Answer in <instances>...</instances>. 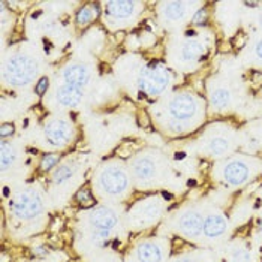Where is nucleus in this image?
I'll use <instances>...</instances> for the list:
<instances>
[{
    "mask_svg": "<svg viewBox=\"0 0 262 262\" xmlns=\"http://www.w3.org/2000/svg\"><path fill=\"white\" fill-rule=\"evenodd\" d=\"M259 229H261V232H262V221L259 222Z\"/></svg>",
    "mask_w": 262,
    "mask_h": 262,
    "instance_id": "nucleus-37",
    "label": "nucleus"
},
{
    "mask_svg": "<svg viewBox=\"0 0 262 262\" xmlns=\"http://www.w3.org/2000/svg\"><path fill=\"white\" fill-rule=\"evenodd\" d=\"M137 3L130 0H117V2H108L105 5V14L116 18V20H126L129 18L135 11Z\"/></svg>",
    "mask_w": 262,
    "mask_h": 262,
    "instance_id": "nucleus-11",
    "label": "nucleus"
},
{
    "mask_svg": "<svg viewBox=\"0 0 262 262\" xmlns=\"http://www.w3.org/2000/svg\"><path fill=\"white\" fill-rule=\"evenodd\" d=\"M198 111V101L187 93L176 95L169 102V114L174 120H189L195 117Z\"/></svg>",
    "mask_w": 262,
    "mask_h": 262,
    "instance_id": "nucleus-5",
    "label": "nucleus"
},
{
    "mask_svg": "<svg viewBox=\"0 0 262 262\" xmlns=\"http://www.w3.org/2000/svg\"><path fill=\"white\" fill-rule=\"evenodd\" d=\"M61 156L57 153H48V155H43L39 163V169L42 172H48L51 171L54 166H57V163L60 162Z\"/></svg>",
    "mask_w": 262,
    "mask_h": 262,
    "instance_id": "nucleus-23",
    "label": "nucleus"
},
{
    "mask_svg": "<svg viewBox=\"0 0 262 262\" xmlns=\"http://www.w3.org/2000/svg\"><path fill=\"white\" fill-rule=\"evenodd\" d=\"M137 258L140 262H162L163 253H162L159 244L153 242H145L138 246Z\"/></svg>",
    "mask_w": 262,
    "mask_h": 262,
    "instance_id": "nucleus-15",
    "label": "nucleus"
},
{
    "mask_svg": "<svg viewBox=\"0 0 262 262\" xmlns=\"http://www.w3.org/2000/svg\"><path fill=\"white\" fill-rule=\"evenodd\" d=\"M208 148L213 155H225L228 150H229V142L226 141L222 137H216L213 138L210 144H208Z\"/></svg>",
    "mask_w": 262,
    "mask_h": 262,
    "instance_id": "nucleus-24",
    "label": "nucleus"
},
{
    "mask_svg": "<svg viewBox=\"0 0 262 262\" xmlns=\"http://www.w3.org/2000/svg\"><path fill=\"white\" fill-rule=\"evenodd\" d=\"M135 177L141 182H148L156 176V163L148 156H141L134 162Z\"/></svg>",
    "mask_w": 262,
    "mask_h": 262,
    "instance_id": "nucleus-14",
    "label": "nucleus"
},
{
    "mask_svg": "<svg viewBox=\"0 0 262 262\" xmlns=\"http://www.w3.org/2000/svg\"><path fill=\"white\" fill-rule=\"evenodd\" d=\"M89 221H90V225L95 228V231L111 232L117 225V216L113 210H110L106 207H96L90 213Z\"/></svg>",
    "mask_w": 262,
    "mask_h": 262,
    "instance_id": "nucleus-7",
    "label": "nucleus"
},
{
    "mask_svg": "<svg viewBox=\"0 0 262 262\" xmlns=\"http://www.w3.org/2000/svg\"><path fill=\"white\" fill-rule=\"evenodd\" d=\"M99 184L106 195L117 196V195H121L124 190H127L129 176L121 166L111 165L102 169L101 176H99Z\"/></svg>",
    "mask_w": 262,
    "mask_h": 262,
    "instance_id": "nucleus-3",
    "label": "nucleus"
},
{
    "mask_svg": "<svg viewBox=\"0 0 262 262\" xmlns=\"http://www.w3.org/2000/svg\"><path fill=\"white\" fill-rule=\"evenodd\" d=\"M261 26H262V17H261Z\"/></svg>",
    "mask_w": 262,
    "mask_h": 262,
    "instance_id": "nucleus-38",
    "label": "nucleus"
},
{
    "mask_svg": "<svg viewBox=\"0 0 262 262\" xmlns=\"http://www.w3.org/2000/svg\"><path fill=\"white\" fill-rule=\"evenodd\" d=\"M223 179L231 186H242L249 179V166L238 159L228 162L223 168Z\"/></svg>",
    "mask_w": 262,
    "mask_h": 262,
    "instance_id": "nucleus-9",
    "label": "nucleus"
},
{
    "mask_svg": "<svg viewBox=\"0 0 262 262\" xmlns=\"http://www.w3.org/2000/svg\"><path fill=\"white\" fill-rule=\"evenodd\" d=\"M255 53H256V56L259 57L262 60V39L256 43V48H255Z\"/></svg>",
    "mask_w": 262,
    "mask_h": 262,
    "instance_id": "nucleus-35",
    "label": "nucleus"
},
{
    "mask_svg": "<svg viewBox=\"0 0 262 262\" xmlns=\"http://www.w3.org/2000/svg\"><path fill=\"white\" fill-rule=\"evenodd\" d=\"M246 35L244 33H240V35H235V38L232 39V45L235 47V48H243L244 45H246Z\"/></svg>",
    "mask_w": 262,
    "mask_h": 262,
    "instance_id": "nucleus-33",
    "label": "nucleus"
},
{
    "mask_svg": "<svg viewBox=\"0 0 262 262\" xmlns=\"http://www.w3.org/2000/svg\"><path fill=\"white\" fill-rule=\"evenodd\" d=\"M250 85H252V89H255V90L261 89L262 87V72H259V71H255V72L252 74Z\"/></svg>",
    "mask_w": 262,
    "mask_h": 262,
    "instance_id": "nucleus-31",
    "label": "nucleus"
},
{
    "mask_svg": "<svg viewBox=\"0 0 262 262\" xmlns=\"http://www.w3.org/2000/svg\"><path fill=\"white\" fill-rule=\"evenodd\" d=\"M228 222L222 214H210L207 219H204V229L202 232L208 238H217L225 234Z\"/></svg>",
    "mask_w": 262,
    "mask_h": 262,
    "instance_id": "nucleus-13",
    "label": "nucleus"
},
{
    "mask_svg": "<svg viewBox=\"0 0 262 262\" xmlns=\"http://www.w3.org/2000/svg\"><path fill=\"white\" fill-rule=\"evenodd\" d=\"M232 262H250L252 261V253L246 249H235L231 255Z\"/></svg>",
    "mask_w": 262,
    "mask_h": 262,
    "instance_id": "nucleus-26",
    "label": "nucleus"
},
{
    "mask_svg": "<svg viewBox=\"0 0 262 262\" xmlns=\"http://www.w3.org/2000/svg\"><path fill=\"white\" fill-rule=\"evenodd\" d=\"M211 105L216 108H226L231 102V92L225 87H217L210 95Z\"/></svg>",
    "mask_w": 262,
    "mask_h": 262,
    "instance_id": "nucleus-21",
    "label": "nucleus"
},
{
    "mask_svg": "<svg viewBox=\"0 0 262 262\" xmlns=\"http://www.w3.org/2000/svg\"><path fill=\"white\" fill-rule=\"evenodd\" d=\"M179 226L186 237L196 238L201 235L204 229V217L198 211H187L179 219Z\"/></svg>",
    "mask_w": 262,
    "mask_h": 262,
    "instance_id": "nucleus-10",
    "label": "nucleus"
},
{
    "mask_svg": "<svg viewBox=\"0 0 262 262\" xmlns=\"http://www.w3.org/2000/svg\"><path fill=\"white\" fill-rule=\"evenodd\" d=\"M17 159V153L14 150V147L6 141H2L0 144V163H2V171H6L8 168H11L14 165V162Z\"/></svg>",
    "mask_w": 262,
    "mask_h": 262,
    "instance_id": "nucleus-19",
    "label": "nucleus"
},
{
    "mask_svg": "<svg viewBox=\"0 0 262 262\" xmlns=\"http://www.w3.org/2000/svg\"><path fill=\"white\" fill-rule=\"evenodd\" d=\"M38 74V64L29 56L15 54L5 63L3 78L14 87H23L35 80Z\"/></svg>",
    "mask_w": 262,
    "mask_h": 262,
    "instance_id": "nucleus-1",
    "label": "nucleus"
},
{
    "mask_svg": "<svg viewBox=\"0 0 262 262\" xmlns=\"http://www.w3.org/2000/svg\"><path fill=\"white\" fill-rule=\"evenodd\" d=\"M186 8H187V3L184 2H168L163 5V15L165 18L171 21L183 20L187 11Z\"/></svg>",
    "mask_w": 262,
    "mask_h": 262,
    "instance_id": "nucleus-17",
    "label": "nucleus"
},
{
    "mask_svg": "<svg viewBox=\"0 0 262 262\" xmlns=\"http://www.w3.org/2000/svg\"><path fill=\"white\" fill-rule=\"evenodd\" d=\"M75 200L77 202L80 204L82 208H90V207H93L95 205V198H93V193H92V190L90 189H87V187H81L80 190L77 192V195H75Z\"/></svg>",
    "mask_w": 262,
    "mask_h": 262,
    "instance_id": "nucleus-22",
    "label": "nucleus"
},
{
    "mask_svg": "<svg viewBox=\"0 0 262 262\" xmlns=\"http://www.w3.org/2000/svg\"><path fill=\"white\" fill-rule=\"evenodd\" d=\"M45 137L53 145H63L71 140L72 127L66 120L53 119L45 124Z\"/></svg>",
    "mask_w": 262,
    "mask_h": 262,
    "instance_id": "nucleus-6",
    "label": "nucleus"
},
{
    "mask_svg": "<svg viewBox=\"0 0 262 262\" xmlns=\"http://www.w3.org/2000/svg\"><path fill=\"white\" fill-rule=\"evenodd\" d=\"M208 20L207 9H198L196 14L193 15V24H205Z\"/></svg>",
    "mask_w": 262,
    "mask_h": 262,
    "instance_id": "nucleus-29",
    "label": "nucleus"
},
{
    "mask_svg": "<svg viewBox=\"0 0 262 262\" xmlns=\"http://www.w3.org/2000/svg\"><path fill=\"white\" fill-rule=\"evenodd\" d=\"M14 132H15V126L12 123H2V126H0V137L3 140L12 137Z\"/></svg>",
    "mask_w": 262,
    "mask_h": 262,
    "instance_id": "nucleus-28",
    "label": "nucleus"
},
{
    "mask_svg": "<svg viewBox=\"0 0 262 262\" xmlns=\"http://www.w3.org/2000/svg\"><path fill=\"white\" fill-rule=\"evenodd\" d=\"M138 124L141 126L142 129H147V127L151 124V120H150V117H148L147 111L141 110V111L138 113Z\"/></svg>",
    "mask_w": 262,
    "mask_h": 262,
    "instance_id": "nucleus-30",
    "label": "nucleus"
},
{
    "mask_svg": "<svg viewBox=\"0 0 262 262\" xmlns=\"http://www.w3.org/2000/svg\"><path fill=\"white\" fill-rule=\"evenodd\" d=\"M169 84V72L162 68H147L138 78V85L148 96H158Z\"/></svg>",
    "mask_w": 262,
    "mask_h": 262,
    "instance_id": "nucleus-4",
    "label": "nucleus"
},
{
    "mask_svg": "<svg viewBox=\"0 0 262 262\" xmlns=\"http://www.w3.org/2000/svg\"><path fill=\"white\" fill-rule=\"evenodd\" d=\"M98 17H99L98 3L85 5V6L81 8L80 11H78V14H77V26L78 27H87L89 24H92Z\"/></svg>",
    "mask_w": 262,
    "mask_h": 262,
    "instance_id": "nucleus-18",
    "label": "nucleus"
},
{
    "mask_svg": "<svg viewBox=\"0 0 262 262\" xmlns=\"http://www.w3.org/2000/svg\"><path fill=\"white\" fill-rule=\"evenodd\" d=\"M204 53H205V47H204V43L198 42V40H187L182 47L183 60H198L204 56Z\"/></svg>",
    "mask_w": 262,
    "mask_h": 262,
    "instance_id": "nucleus-16",
    "label": "nucleus"
},
{
    "mask_svg": "<svg viewBox=\"0 0 262 262\" xmlns=\"http://www.w3.org/2000/svg\"><path fill=\"white\" fill-rule=\"evenodd\" d=\"M56 99H57V102L60 103L61 106L75 108V106H78L81 103V101H82V90L64 84V85H61V87L57 89Z\"/></svg>",
    "mask_w": 262,
    "mask_h": 262,
    "instance_id": "nucleus-12",
    "label": "nucleus"
},
{
    "mask_svg": "<svg viewBox=\"0 0 262 262\" xmlns=\"http://www.w3.org/2000/svg\"><path fill=\"white\" fill-rule=\"evenodd\" d=\"M137 145L135 142H121L120 145L116 148V155L120 158H129L130 155H134L137 151Z\"/></svg>",
    "mask_w": 262,
    "mask_h": 262,
    "instance_id": "nucleus-25",
    "label": "nucleus"
},
{
    "mask_svg": "<svg viewBox=\"0 0 262 262\" xmlns=\"http://www.w3.org/2000/svg\"><path fill=\"white\" fill-rule=\"evenodd\" d=\"M33 253H35L36 256H45V255L48 253V249H47L45 246H39V247L33 249Z\"/></svg>",
    "mask_w": 262,
    "mask_h": 262,
    "instance_id": "nucleus-34",
    "label": "nucleus"
},
{
    "mask_svg": "<svg viewBox=\"0 0 262 262\" xmlns=\"http://www.w3.org/2000/svg\"><path fill=\"white\" fill-rule=\"evenodd\" d=\"M48 87H50V80H48L47 77H42V78L36 82V85H35V93H36L38 96H43V95L47 93Z\"/></svg>",
    "mask_w": 262,
    "mask_h": 262,
    "instance_id": "nucleus-27",
    "label": "nucleus"
},
{
    "mask_svg": "<svg viewBox=\"0 0 262 262\" xmlns=\"http://www.w3.org/2000/svg\"><path fill=\"white\" fill-rule=\"evenodd\" d=\"M75 171H77V166L74 163H63L54 171L53 182L56 183V184H63V183H66L68 180H71L74 177Z\"/></svg>",
    "mask_w": 262,
    "mask_h": 262,
    "instance_id": "nucleus-20",
    "label": "nucleus"
},
{
    "mask_svg": "<svg viewBox=\"0 0 262 262\" xmlns=\"http://www.w3.org/2000/svg\"><path fill=\"white\" fill-rule=\"evenodd\" d=\"M63 80L68 85L75 87V89H84L90 80V72L89 68L82 63H72L68 64L63 71Z\"/></svg>",
    "mask_w": 262,
    "mask_h": 262,
    "instance_id": "nucleus-8",
    "label": "nucleus"
},
{
    "mask_svg": "<svg viewBox=\"0 0 262 262\" xmlns=\"http://www.w3.org/2000/svg\"><path fill=\"white\" fill-rule=\"evenodd\" d=\"M168 127H169V130H171V132H174V134H182V132H184L183 121L180 120H174V119H172V120L169 121Z\"/></svg>",
    "mask_w": 262,
    "mask_h": 262,
    "instance_id": "nucleus-32",
    "label": "nucleus"
},
{
    "mask_svg": "<svg viewBox=\"0 0 262 262\" xmlns=\"http://www.w3.org/2000/svg\"><path fill=\"white\" fill-rule=\"evenodd\" d=\"M11 210L23 221H33L39 217L43 210L40 193L36 189H27L21 192L14 201H11Z\"/></svg>",
    "mask_w": 262,
    "mask_h": 262,
    "instance_id": "nucleus-2",
    "label": "nucleus"
},
{
    "mask_svg": "<svg viewBox=\"0 0 262 262\" xmlns=\"http://www.w3.org/2000/svg\"><path fill=\"white\" fill-rule=\"evenodd\" d=\"M177 262H196V261H193V259H179Z\"/></svg>",
    "mask_w": 262,
    "mask_h": 262,
    "instance_id": "nucleus-36",
    "label": "nucleus"
}]
</instances>
